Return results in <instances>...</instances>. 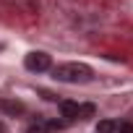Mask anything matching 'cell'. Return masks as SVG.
Masks as SVG:
<instances>
[{"instance_id": "1", "label": "cell", "mask_w": 133, "mask_h": 133, "mask_svg": "<svg viewBox=\"0 0 133 133\" xmlns=\"http://www.w3.org/2000/svg\"><path fill=\"white\" fill-rule=\"evenodd\" d=\"M52 76L55 81H63V84H86L91 81L94 71L84 63H60L52 68Z\"/></svg>"}, {"instance_id": "2", "label": "cell", "mask_w": 133, "mask_h": 133, "mask_svg": "<svg viewBox=\"0 0 133 133\" xmlns=\"http://www.w3.org/2000/svg\"><path fill=\"white\" fill-rule=\"evenodd\" d=\"M60 115L73 123V120H86L94 115V104H78V102H60Z\"/></svg>"}, {"instance_id": "3", "label": "cell", "mask_w": 133, "mask_h": 133, "mask_svg": "<svg viewBox=\"0 0 133 133\" xmlns=\"http://www.w3.org/2000/svg\"><path fill=\"white\" fill-rule=\"evenodd\" d=\"M24 65H26V71H31V73H44V71H52V57L47 52L37 50V52H29L24 57Z\"/></svg>"}, {"instance_id": "4", "label": "cell", "mask_w": 133, "mask_h": 133, "mask_svg": "<svg viewBox=\"0 0 133 133\" xmlns=\"http://www.w3.org/2000/svg\"><path fill=\"white\" fill-rule=\"evenodd\" d=\"M55 128H60V123H52V120H37V123L29 125L26 133H50V130H55Z\"/></svg>"}, {"instance_id": "5", "label": "cell", "mask_w": 133, "mask_h": 133, "mask_svg": "<svg viewBox=\"0 0 133 133\" xmlns=\"http://www.w3.org/2000/svg\"><path fill=\"white\" fill-rule=\"evenodd\" d=\"M0 110H8V112H24V104H18V102H5V99H0Z\"/></svg>"}, {"instance_id": "6", "label": "cell", "mask_w": 133, "mask_h": 133, "mask_svg": "<svg viewBox=\"0 0 133 133\" xmlns=\"http://www.w3.org/2000/svg\"><path fill=\"white\" fill-rule=\"evenodd\" d=\"M112 130H115V123L112 120H102L97 125V133H112Z\"/></svg>"}, {"instance_id": "7", "label": "cell", "mask_w": 133, "mask_h": 133, "mask_svg": "<svg viewBox=\"0 0 133 133\" xmlns=\"http://www.w3.org/2000/svg\"><path fill=\"white\" fill-rule=\"evenodd\" d=\"M115 133H133V123H115Z\"/></svg>"}, {"instance_id": "8", "label": "cell", "mask_w": 133, "mask_h": 133, "mask_svg": "<svg viewBox=\"0 0 133 133\" xmlns=\"http://www.w3.org/2000/svg\"><path fill=\"white\" fill-rule=\"evenodd\" d=\"M0 133H3V123H0Z\"/></svg>"}]
</instances>
